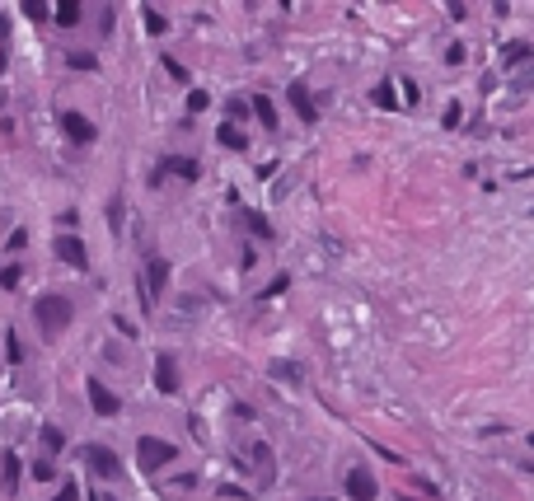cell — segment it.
<instances>
[{
	"label": "cell",
	"mask_w": 534,
	"mask_h": 501,
	"mask_svg": "<svg viewBox=\"0 0 534 501\" xmlns=\"http://www.w3.org/2000/svg\"><path fill=\"white\" fill-rule=\"evenodd\" d=\"M33 318H38V328H43L47 338H61V333L71 328V318H76V305H71L66 295H38Z\"/></svg>",
	"instance_id": "cell-1"
},
{
	"label": "cell",
	"mask_w": 534,
	"mask_h": 501,
	"mask_svg": "<svg viewBox=\"0 0 534 501\" xmlns=\"http://www.w3.org/2000/svg\"><path fill=\"white\" fill-rule=\"evenodd\" d=\"M174 454H178V450L169 445V441H160V436H141V441H136V459H141L146 474H160L164 464H174Z\"/></svg>",
	"instance_id": "cell-2"
},
{
	"label": "cell",
	"mask_w": 534,
	"mask_h": 501,
	"mask_svg": "<svg viewBox=\"0 0 534 501\" xmlns=\"http://www.w3.org/2000/svg\"><path fill=\"white\" fill-rule=\"evenodd\" d=\"M80 454H84V464H89V469H94L99 478H117V474H122L117 454H113V450H104V445H84Z\"/></svg>",
	"instance_id": "cell-3"
},
{
	"label": "cell",
	"mask_w": 534,
	"mask_h": 501,
	"mask_svg": "<svg viewBox=\"0 0 534 501\" xmlns=\"http://www.w3.org/2000/svg\"><path fill=\"white\" fill-rule=\"evenodd\" d=\"M164 286H169V263H164V258H150V263H146V281H141V300L150 305Z\"/></svg>",
	"instance_id": "cell-4"
},
{
	"label": "cell",
	"mask_w": 534,
	"mask_h": 501,
	"mask_svg": "<svg viewBox=\"0 0 534 501\" xmlns=\"http://www.w3.org/2000/svg\"><path fill=\"white\" fill-rule=\"evenodd\" d=\"M155 389L160 394H178V361H174V351L155 356Z\"/></svg>",
	"instance_id": "cell-5"
},
{
	"label": "cell",
	"mask_w": 534,
	"mask_h": 501,
	"mask_svg": "<svg viewBox=\"0 0 534 501\" xmlns=\"http://www.w3.org/2000/svg\"><path fill=\"white\" fill-rule=\"evenodd\" d=\"M61 132L71 136V141H80V145H89V141H94V122H89L84 113H71V108H66V113H61Z\"/></svg>",
	"instance_id": "cell-6"
},
{
	"label": "cell",
	"mask_w": 534,
	"mask_h": 501,
	"mask_svg": "<svg viewBox=\"0 0 534 501\" xmlns=\"http://www.w3.org/2000/svg\"><path fill=\"white\" fill-rule=\"evenodd\" d=\"M56 258H61V263H71L76 272L89 267V253H84V244L76 235H61V239H56Z\"/></svg>",
	"instance_id": "cell-7"
},
{
	"label": "cell",
	"mask_w": 534,
	"mask_h": 501,
	"mask_svg": "<svg viewBox=\"0 0 534 501\" xmlns=\"http://www.w3.org/2000/svg\"><path fill=\"white\" fill-rule=\"evenodd\" d=\"M84 389H89V408H94L99 417H113V412H117V394L108 389L104 380H89Z\"/></svg>",
	"instance_id": "cell-8"
},
{
	"label": "cell",
	"mask_w": 534,
	"mask_h": 501,
	"mask_svg": "<svg viewBox=\"0 0 534 501\" xmlns=\"http://www.w3.org/2000/svg\"><path fill=\"white\" fill-rule=\"evenodd\" d=\"M286 99H291L295 117L314 127V117H319V108H314V99H310V89H305V84H291V89H286Z\"/></svg>",
	"instance_id": "cell-9"
},
{
	"label": "cell",
	"mask_w": 534,
	"mask_h": 501,
	"mask_svg": "<svg viewBox=\"0 0 534 501\" xmlns=\"http://www.w3.org/2000/svg\"><path fill=\"white\" fill-rule=\"evenodd\" d=\"M347 497H351V501H375V478H371V469H351V474H347Z\"/></svg>",
	"instance_id": "cell-10"
},
{
	"label": "cell",
	"mask_w": 534,
	"mask_h": 501,
	"mask_svg": "<svg viewBox=\"0 0 534 501\" xmlns=\"http://www.w3.org/2000/svg\"><path fill=\"white\" fill-rule=\"evenodd\" d=\"M19 474H24L19 454H5V459H0V487H5V497H14V492H19Z\"/></svg>",
	"instance_id": "cell-11"
},
{
	"label": "cell",
	"mask_w": 534,
	"mask_h": 501,
	"mask_svg": "<svg viewBox=\"0 0 534 501\" xmlns=\"http://www.w3.org/2000/svg\"><path fill=\"white\" fill-rule=\"evenodd\" d=\"M216 136H220V145H225V150H244V145H248V136H244L240 127H230V122H225Z\"/></svg>",
	"instance_id": "cell-12"
},
{
	"label": "cell",
	"mask_w": 534,
	"mask_h": 501,
	"mask_svg": "<svg viewBox=\"0 0 534 501\" xmlns=\"http://www.w3.org/2000/svg\"><path fill=\"white\" fill-rule=\"evenodd\" d=\"M253 113H258V122H263L267 132L277 127V108H272V99H267V94H258V99H253Z\"/></svg>",
	"instance_id": "cell-13"
},
{
	"label": "cell",
	"mask_w": 534,
	"mask_h": 501,
	"mask_svg": "<svg viewBox=\"0 0 534 501\" xmlns=\"http://www.w3.org/2000/svg\"><path fill=\"white\" fill-rule=\"evenodd\" d=\"M80 0H61V5H56V24H80Z\"/></svg>",
	"instance_id": "cell-14"
},
{
	"label": "cell",
	"mask_w": 534,
	"mask_h": 501,
	"mask_svg": "<svg viewBox=\"0 0 534 501\" xmlns=\"http://www.w3.org/2000/svg\"><path fill=\"white\" fill-rule=\"evenodd\" d=\"M61 445H66V431H61V426H43V450H47V454H56Z\"/></svg>",
	"instance_id": "cell-15"
},
{
	"label": "cell",
	"mask_w": 534,
	"mask_h": 501,
	"mask_svg": "<svg viewBox=\"0 0 534 501\" xmlns=\"http://www.w3.org/2000/svg\"><path fill=\"white\" fill-rule=\"evenodd\" d=\"M164 169L178 178H197V159H164Z\"/></svg>",
	"instance_id": "cell-16"
},
{
	"label": "cell",
	"mask_w": 534,
	"mask_h": 501,
	"mask_svg": "<svg viewBox=\"0 0 534 501\" xmlns=\"http://www.w3.org/2000/svg\"><path fill=\"white\" fill-rule=\"evenodd\" d=\"M272 375H277V380H291V384H300V366H291V361H272Z\"/></svg>",
	"instance_id": "cell-17"
},
{
	"label": "cell",
	"mask_w": 534,
	"mask_h": 501,
	"mask_svg": "<svg viewBox=\"0 0 534 501\" xmlns=\"http://www.w3.org/2000/svg\"><path fill=\"white\" fill-rule=\"evenodd\" d=\"M244 220H248V230H253V235H258V239H272V225H267V220H263V215H258V211H248V215H244Z\"/></svg>",
	"instance_id": "cell-18"
},
{
	"label": "cell",
	"mask_w": 534,
	"mask_h": 501,
	"mask_svg": "<svg viewBox=\"0 0 534 501\" xmlns=\"http://www.w3.org/2000/svg\"><path fill=\"white\" fill-rule=\"evenodd\" d=\"M530 47H525V43H511V47H507V66H520V61H530Z\"/></svg>",
	"instance_id": "cell-19"
},
{
	"label": "cell",
	"mask_w": 534,
	"mask_h": 501,
	"mask_svg": "<svg viewBox=\"0 0 534 501\" xmlns=\"http://www.w3.org/2000/svg\"><path fill=\"white\" fill-rule=\"evenodd\" d=\"M5 356H10V361H24V347H19V333H5Z\"/></svg>",
	"instance_id": "cell-20"
},
{
	"label": "cell",
	"mask_w": 534,
	"mask_h": 501,
	"mask_svg": "<svg viewBox=\"0 0 534 501\" xmlns=\"http://www.w3.org/2000/svg\"><path fill=\"white\" fill-rule=\"evenodd\" d=\"M164 71H169V75L178 80V84H187V66H183V61H174V56H164Z\"/></svg>",
	"instance_id": "cell-21"
},
{
	"label": "cell",
	"mask_w": 534,
	"mask_h": 501,
	"mask_svg": "<svg viewBox=\"0 0 534 501\" xmlns=\"http://www.w3.org/2000/svg\"><path fill=\"white\" fill-rule=\"evenodd\" d=\"M52 501H80V487H76V478H66V482H61V492H56Z\"/></svg>",
	"instance_id": "cell-22"
},
{
	"label": "cell",
	"mask_w": 534,
	"mask_h": 501,
	"mask_svg": "<svg viewBox=\"0 0 534 501\" xmlns=\"http://www.w3.org/2000/svg\"><path fill=\"white\" fill-rule=\"evenodd\" d=\"M19 277H24L19 267H0V286H5V290H14V286H19Z\"/></svg>",
	"instance_id": "cell-23"
},
{
	"label": "cell",
	"mask_w": 534,
	"mask_h": 501,
	"mask_svg": "<svg viewBox=\"0 0 534 501\" xmlns=\"http://www.w3.org/2000/svg\"><path fill=\"white\" fill-rule=\"evenodd\" d=\"M375 104H380V108H394L399 99H394V89H389V84H380V89H375Z\"/></svg>",
	"instance_id": "cell-24"
},
{
	"label": "cell",
	"mask_w": 534,
	"mask_h": 501,
	"mask_svg": "<svg viewBox=\"0 0 534 501\" xmlns=\"http://www.w3.org/2000/svg\"><path fill=\"white\" fill-rule=\"evenodd\" d=\"M146 28H150V33H164V14L160 10H146Z\"/></svg>",
	"instance_id": "cell-25"
},
{
	"label": "cell",
	"mask_w": 534,
	"mask_h": 501,
	"mask_svg": "<svg viewBox=\"0 0 534 501\" xmlns=\"http://www.w3.org/2000/svg\"><path fill=\"white\" fill-rule=\"evenodd\" d=\"M202 108H207V94H202V89H192V94H187V113H202Z\"/></svg>",
	"instance_id": "cell-26"
},
{
	"label": "cell",
	"mask_w": 534,
	"mask_h": 501,
	"mask_svg": "<svg viewBox=\"0 0 534 501\" xmlns=\"http://www.w3.org/2000/svg\"><path fill=\"white\" fill-rule=\"evenodd\" d=\"M56 474V469H52V464H47V459H38V464H33V478H38V482H47V478H52Z\"/></svg>",
	"instance_id": "cell-27"
},
{
	"label": "cell",
	"mask_w": 534,
	"mask_h": 501,
	"mask_svg": "<svg viewBox=\"0 0 534 501\" xmlns=\"http://www.w3.org/2000/svg\"><path fill=\"white\" fill-rule=\"evenodd\" d=\"M71 66H80V71H94L99 61H94V56H89V52H76V56H71Z\"/></svg>",
	"instance_id": "cell-28"
},
{
	"label": "cell",
	"mask_w": 534,
	"mask_h": 501,
	"mask_svg": "<svg viewBox=\"0 0 534 501\" xmlns=\"http://www.w3.org/2000/svg\"><path fill=\"white\" fill-rule=\"evenodd\" d=\"M24 14H28V19H47V5H38V0H28V5H24Z\"/></svg>",
	"instance_id": "cell-29"
},
{
	"label": "cell",
	"mask_w": 534,
	"mask_h": 501,
	"mask_svg": "<svg viewBox=\"0 0 534 501\" xmlns=\"http://www.w3.org/2000/svg\"><path fill=\"white\" fill-rule=\"evenodd\" d=\"M108 225H113V230H122V207H117V202H108Z\"/></svg>",
	"instance_id": "cell-30"
},
{
	"label": "cell",
	"mask_w": 534,
	"mask_h": 501,
	"mask_svg": "<svg viewBox=\"0 0 534 501\" xmlns=\"http://www.w3.org/2000/svg\"><path fill=\"white\" fill-rule=\"evenodd\" d=\"M5 244H10V248H14V253H19V248H24V244H28V230H14V235L5 239Z\"/></svg>",
	"instance_id": "cell-31"
},
{
	"label": "cell",
	"mask_w": 534,
	"mask_h": 501,
	"mask_svg": "<svg viewBox=\"0 0 534 501\" xmlns=\"http://www.w3.org/2000/svg\"><path fill=\"white\" fill-rule=\"evenodd\" d=\"M314 501H328V497H314Z\"/></svg>",
	"instance_id": "cell-32"
}]
</instances>
